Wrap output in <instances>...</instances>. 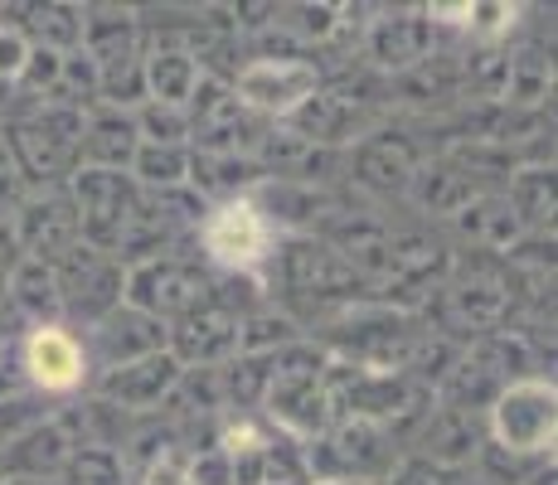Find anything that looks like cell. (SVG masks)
<instances>
[{
  "mask_svg": "<svg viewBox=\"0 0 558 485\" xmlns=\"http://www.w3.org/2000/svg\"><path fill=\"white\" fill-rule=\"evenodd\" d=\"M267 243V229L257 219L253 204H229L219 209V219L209 223V247L223 257V263H253Z\"/></svg>",
  "mask_w": 558,
  "mask_h": 485,
  "instance_id": "1",
  "label": "cell"
},
{
  "mask_svg": "<svg viewBox=\"0 0 558 485\" xmlns=\"http://www.w3.org/2000/svg\"><path fill=\"white\" fill-rule=\"evenodd\" d=\"M29 369H35V379L45 388H69V384H78V374H83V354H78V344L69 336H59V330H39V336L29 340Z\"/></svg>",
  "mask_w": 558,
  "mask_h": 485,
  "instance_id": "2",
  "label": "cell"
},
{
  "mask_svg": "<svg viewBox=\"0 0 558 485\" xmlns=\"http://www.w3.org/2000/svg\"><path fill=\"white\" fill-rule=\"evenodd\" d=\"M287 78H292V88L296 93H306L311 88V73L306 69H282L277 73L272 63H257V69H248L243 73V93L253 97V102H287Z\"/></svg>",
  "mask_w": 558,
  "mask_h": 485,
  "instance_id": "3",
  "label": "cell"
}]
</instances>
